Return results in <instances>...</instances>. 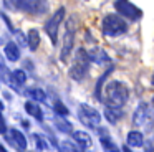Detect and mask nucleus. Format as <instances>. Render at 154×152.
I'll return each instance as SVG.
<instances>
[{
	"label": "nucleus",
	"mask_w": 154,
	"mask_h": 152,
	"mask_svg": "<svg viewBox=\"0 0 154 152\" xmlns=\"http://www.w3.org/2000/svg\"><path fill=\"white\" fill-rule=\"evenodd\" d=\"M121 150H123V152H133L129 145H123V149H121Z\"/></svg>",
	"instance_id": "obj_30"
},
{
	"label": "nucleus",
	"mask_w": 154,
	"mask_h": 152,
	"mask_svg": "<svg viewBox=\"0 0 154 152\" xmlns=\"http://www.w3.org/2000/svg\"><path fill=\"white\" fill-rule=\"evenodd\" d=\"M144 152H154V145L151 144H144Z\"/></svg>",
	"instance_id": "obj_29"
},
{
	"label": "nucleus",
	"mask_w": 154,
	"mask_h": 152,
	"mask_svg": "<svg viewBox=\"0 0 154 152\" xmlns=\"http://www.w3.org/2000/svg\"><path fill=\"white\" fill-rule=\"evenodd\" d=\"M78 119L81 124L90 129H98L101 122V114L90 104H80L78 106Z\"/></svg>",
	"instance_id": "obj_6"
},
{
	"label": "nucleus",
	"mask_w": 154,
	"mask_h": 152,
	"mask_svg": "<svg viewBox=\"0 0 154 152\" xmlns=\"http://www.w3.org/2000/svg\"><path fill=\"white\" fill-rule=\"evenodd\" d=\"M10 81H12L14 86L25 84V81H27V73H25L23 69H15V71L10 74Z\"/></svg>",
	"instance_id": "obj_20"
},
{
	"label": "nucleus",
	"mask_w": 154,
	"mask_h": 152,
	"mask_svg": "<svg viewBox=\"0 0 154 152\" xmlns=\"http://www.w3.org/2000/svg\"><path fill=\"white\" fill-rule=\"evenodd\" d=\"M2 18H4V20H5V23H7V26H8V28H10V30H12V32H14V26H12V23H10V20H8V17H7V15H5V13H2Z\"/></svg>",
	"instance_id": "obj_28"
},
{
	"label": "nucleus",
	"mask_w": 154,
	"mask_h": 152,
	"mask_svg": "<svg viewBox=\"0 0 154 152\" xmlns=\"http://www.w3.org/2000/svg\"><path fill=\"white\" fill-rule=\"evenodd\" d=\"M27 43H28V48L30 51H37L38 45H40V33H38L37 28H32L27 35Z\"/></svg>",
	"instance_id": "obj_18"
},
{
	"label": "nucleus",
	"mask_w": 154,
	"mask_h": 152,
	"mask_svg": "<svg viewBox=\"0 0 154 152\" xmlns=\"http://www.w3.org/2000/svg\"><path fill=\"white\" fill-rule=\"evenodd\" d=\"M88 55H90V59L94 63H98V65H103V63H109V56H108V53L104 51L103 48H100V46H94L93 50H90L88 51Z\"/></svg>",
	"instance_id": "obj_13"
},
{
	"label": "nucleus",
	"mask_w": 154,
	"mask_h": 152,
	"mask_svg": "<svg viewBox=\"0 0 154 152\" xmlns=\"http://www.w3.org/2000/svg\"><path fill=\"white\" fill-rule=\"evenodd\" d=\"M17 5L18 10H23L32 15H42L48 8L47 0H17Z\"/></svg>",
	"instance_id": "obj_9"
},
{
	"label": "nucleus",
	"mask_w": 154,
	"mask_h": 152,
	"mask_svg": "<svg viewBox=\"0 0 154 152\" xmlns=\"http://www.w3.org/2000/svg\"><path fill=\"white\" fill-rule=\"evenodd\" d=\"M25 111H27V114H30L32 117L37 119V121H42V119H43L42 108L35 101H27V102H25Z\"/></svg>",
	"instance_id": "obj_17"
},
{
	"label": "nucleus",
	"mask_w": 154,
	"mask_h": 152,
	"mask_svg": "<svg viewBox=\"0 0 154 152\" xmlns=\"http://www.w3.org/2000/svg\"><path fill=\"white\" fill-rule=\"evenodd\" d=\"M60 152H85V149H81L80 145H73L71 142H63L60 145Z\"/></svg>",
	"instance_id": "obj_24"
},
{
	"label": "nucleus",
	"mask_w": 154,
	"mask_h": 152,
	"mask_svg": "<svg viewBox=\"0 0 154 152\" xmlns=\"http://www.w3.org/2000/svg\"><path fill=\"white\" fill-rule=\"evenodd\" d=\"M8 142H10L18 152L27 150V139H25V135L22 134L18 129H10V132H8Z\"/></svg>",
	"instance_id": "obj_10"
},
{
	"label": "nucleus",
	"mask_w": 154,
	"mask_h": 152,
	"mask_svg": "<svg viewBox=\"0 0 154 152\" xmlns=\"http://www.w3.org/2000/svg\"><path fill=\"white\" fill-rule=\"evenodd\" d=\"M113 71V68H109L108 71H104L103 74L100 76V79L96 81V84H94V98L98 99V101H103V84H104V81L108 79V76H109V73Z\"/></svg>",
	"instance_id": "obj_16"
},
{
	"label": "nucleus",
	"mask_w": 154,
	"mask_h": 152,
	"mask_svg": "<svg viewBox=\"0 0 154 152\" xmlns=\"http://www.w3.org/2000/svg\"><path fill=\"white\" fill-rule=\"evenodd\" d=\"M73 141L76 142L78 145H80L81 149H90L91 145H93V139H91V135L88 134V132L85 131H73Z\"/></svg>",
	"instance_id": "obj_11"
},
{
	"label": "nucleus",
	"mask_w": 154,
	"mask_h": 152,
	"mask_svg": "<svg viewBox=\"0 0 154 152\" xmlns=\"http://www.w3.org/2000/svg\"><path fill=\"white\" fill-rule=\"evenodd\" d=\"M90 65H91V59H90L88 51L85 48H78L76 53H75L73 65L68 69L70 78L75 79V81H83L88 76V73H90Z\"/></svg>",
	"instance_id": "obj_2"
},
{
	"label": "nucleus",
	"mask_w": 154,
	"mask_h": 152,
	"mask_svg": "<svg viewBox=\"0 0 154 152\" xmlns=\"http://www.w3.org/2000/svg\"><path fill=\"white\" fill-rule=\"evenodd\" d=\"M103 114H104V119H106L109 124H116V122L124 116L121 108H111V106H106V108H104Z\"/></svg>",
	"instance_id": "obj_14"
},
{
	"label": "nucleus",
	"mask_w": 154,
	"mask_h": 152,
	"mask_svg": "<svg viewBox=\"0 0 154 152\" xmlns=\"http://www.w3.org/2000/svg\"><path fill=\"white\" fill-rule=\"evenodd\" d=\"M152 84H154V76H152Z\"/></svg>",
	"instance_id": "obj_33"
},
{
	"label": "nucleus",
	"mask_w": 154,
	"mask_h": 152,
	"mask_svg": "<svg viewBox=\"0 0 154 152\" xmlns=\"http://www.w3.org/2000/svg\"><path fill=\"white\" fill-rule=\"evenodd\" d=\"M65 18V7H60L50 18L45 22V32H47L48 38L51 40L53 45H57V40H58V28H60L61 22Z\"/></svg>",
	"instance_id": "obj_7"
},
{
	"label": "nucleus",
	"mask_w": 154,
	"mask_h": 152,
	"mask_svg": "<svg viewBox=\"0 0 154 152\" xmlns=\"http://www.w3.org/2000/svg\"><path fill=\"white\" fill-rule=\"evenodd\" d=\"M103 91V102H106V106H111V108H123L129 99V88L118 79L108 81Z\"/></svg>",
	"instance_id": "obj_1"
},
{
	"label": "nucleus",
	"mask_w": 154,
	"mask_h": 152,
	"mask_svg": "<svg viewBox=\"0 0 154 152\" xmlns=\"http://www.w3.org/2000/svg\"><path fill=\"white\" fill-rule=\"evenodd\" d=\"M4 51H5V56H7V59L10 63L18 61V59H20V48H18L14 41H8L7 45H5Z\"/></svg>",
	"instance_id": "obj_15"
},
{
	"label": "nucleus",
	"mask_w": 154,
	"mask_h": 152,
	"mask_svg": "<svg viewBox=\"0 0 154 152\" xmlns=\"http://www.w3.org/2000/svg\"><path fill=\"white\" fill-rule=\"evenodd\" d=\"M100 142H101V147H103L104 152H121L119 149H118V145L114 144V142L111 141V137H108V135L100 137Z\"/></svg>",
	"instance_id": "obj_22"
},
{
	"label": "nucleus",
	"mask_w": 154,
	"mask_h": 152,
	"mask_svg": "<svg viewBox=\"0 0 154 152\" xmlns=\"http://www.w3.org/2000/svg\"><path fill=\"white\" fill-rule=\"evenodd\" d=\"M2 111H4V104H2V101H0V114H2Z\"/></svg>",
	"instance_id": "obj_32"
},
{
	"label": "nucleus",
	"mask_w": 154,
	"mask_h": 152,
	"mask_svg": "<svg viewBox=\"0 0 154 152\" xmlns=\"http://www.w3.org/2000/svg\"><path fill=\"white\" fill-rule=\"evenodd\" d=\"M25 94H27L32 101H35V102H42V101L47 99V93H45L42 88H30V89L25 91Z\"/></svg>",
	"instance_id": "obj_19"
},
{
	"label": "nucleus",
	"mask_w": 154,
	"mask_h": 152,
	"mask_svg": "<svg viewBox=\"0 0 154 152\" xmlns=\"http://www.w3.org/2000/svg\"><path fill=\"white\" fill-rule=\"evenodd\" d=\"M53 109H55V112H57L60 117H66L68 114H70V111H68V108L63 104L61 101H55V104H53Z\"/></svg>",
	"instance_id": "obj_23"
},
{
	"label": "nucleus",
	"mask_w": 154,
	"mask_h": 152,
	"mask_svg": "<svg viewBox=\"0 0 154 152\" xmlns=\"http://www.w3.org/2000/svg\"><path fill=\"white\" fill-rule=\"evenodd\" d=\"M114 8L118 15L123 17L126 22H137L143 18V10L129 0H114Z\"/></svg>",
	"instance_id": "obj_5"
},
{
	"label": "nucleus",
	"mask_w": 154,
	"mask_h": 152,
	"mask_svg": "<svg viewBox=\"0 0 154 152\" xmlns=\"http://www.w3.org/2000/svg\"><path fill=\"white\" fill-rule=\"evenodd\" d=\"M33 139H35V144H37V147L40 149V150H45V149H48V144H47V141H45L43 135L33 134Z\"/></svg>",
	"instance_id": "obj_25"
},
{
	"label": "nucleus",
	"mask_w": 154,
	"mask_h": 152,
	"mask_svg": "<svg viewBox=\"0 0 154 152\" xmlns=\"http://www.w3.org/2000/svg\"><path fill=\"white\" fill-rule=\"evenodd\" d=\"M5 74H8V73H7V69H5V66H4V63H2V59H0V76H2L5 81H8V78H7Z\"/></svg>",
	"instance_id": "obj_26"
},
{
	"label": "nucleus",
	"mask_w": 154,
	"mask_h": 152,
	"mask_svg": "<svg viewBox=\"0 0 154 152\" xmlns=\"http://www.w3.org/2000/svg\"><path fill=\"white\" fill-rule=\"evenodd\" d=\"M126 145L129 147H144V135L141 131H129L126 135Z\"/></svg>",
	"instance_id": "obj_12"
},
{
	"label": "nucleus",
	"mask_w": 154,
	"mask_h": 152,
	"mask_svg": "<svg viewBox=\"0 0 154 152\" xmlns=\"http://www.w3.org/2000/svg\"><path fill=\"white\" fill-rule=\"evenodd\" d=\"M55 126H57V129L58 131H61V132H65V134H73V126L70 124V122L66 121L65 117H55Z\"/></svg>",
	"instance_id": "obj_21"
},
{
	"label": "nucleus",
	"mask_w": 154,
	"mask_h": 152,
	"mask_svg": "<svg viewBox=\"0 0 154 152\" xmlns=\"http://www.w3.org/2000/svg\"><path fill=\"white\" fill-rule=\"evenodd\" d=\"M0 152H8V150H7V149H5L2 144H0Z\"/></svg>",
	"instance_id": "obj_31"
},
{
	"label": "nucleus",
	"mask_w": 154,
	"mask_h": 152,
	"mask_svg": "<svg viewBox=\"0 0 154 152\" xmlns=\"http://www.w3.org/2000/svg\"><path fill=\"white\" fill-rule=\"evenodd\" d=\"M152 106H154V99H152Z\"/></svg>",
	"instance_id": "obj_34"
},
{
	"label": "nucleus",
	"mask_w": 154,
	"mask_h": 152,
	"mask_svg": "<svg viewBox=\"0 0 154 152\" xmlns=\"http://www.w3.org/2000/svg\"><path fill=\"white\" fill-rule=\"evenodd\" d=\"M101 30H103L104 36L116 38V36H121L128 32V22L118 13H108L101 22Z\"/></svg>",
	"instance_id": "obj_3"
},
{
	"label": "nucleus",
	"mask_w": 154,
	"mask_h": 152,
	"mask_svg": "<svg viewBox=\"0 0 154 152\" xmlns=\"http://www.w3.org/2000/svg\"><path fill=\"white\" fill-rule=\"evenodd\" d=\"M5 132H7V124H5V119L0 114V134H5Z\"/></svg>",
	"instance_id": "obj_27"
},
{
	"label": "nucleus",
	"mask_w": 154,
	"mask_h": 152,
	"mask_svg": "<svg viewBox=\"0 0 154 152\" xmlns=\"http://www.w3.org/2000/svg\"><path fill=\"white\" fill-rule=\"evenodd\" d=\"M152 114L154 112L151 111V106L147 102H139L137 108L134 109L133 114V124L134 127H147L152 122Z\"/></svg>",
	"instance_id": "obj_8"
},
{
	"label": "nucleus",
	"mask_w": 154,
	"mask_h": 152,
	"mask_svg": "<svg viewBox=\"0 0 154 152\" xmlns=\"http://www.w3.org/2000/svg\"><path fill=\"white\" fill-rule=\"evenodd\" d=\"M76 26H78V17L71 15L70 18H68V22H66V32H65V36H63V48H61V53H60V59L63 63L68 61L71 51H73Z\"/></svg>",
	"instance_id": "obj_4"
}]
</instances>
